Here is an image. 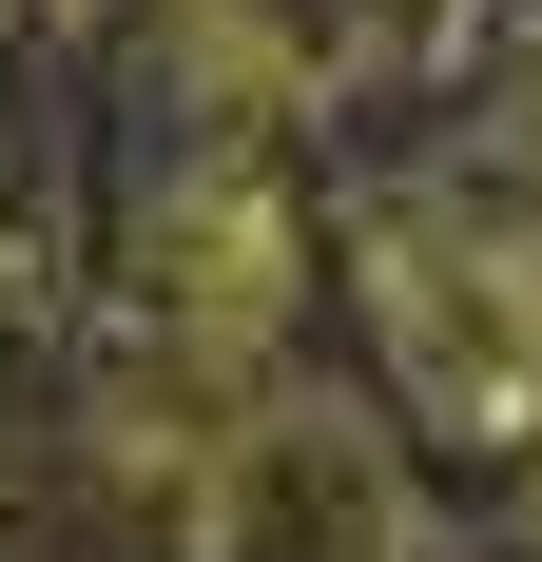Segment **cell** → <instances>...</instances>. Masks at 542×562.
<instances>
[{
	"instance_id": "6da1fadb",
	"label": "cell",
	"mask_w": 542,
	"mask_h": 562,
	"mask_svg": "<svg viewBox=\"0 0 542 562\" xmlns=\"http://www.w3.org/2000/svg\"><path fill=\"white\" fill-rule=\"evenodd\" d=\"M310 214H291V175H271V136H194V156L136 194V233H116V369H156V389L194 407H291L310 369Z\"/></svg>"
},
{
	"instance_id": "7a4b0ae2",
	"label": "cell",
	"mask_w": 542,
	"mask_h": 562,
	"mask_svg": "<svg viewBox=\"0 0 542 562\" xmlns=\"http://www.w3.org/2000/svg\"><path fill=\"white\" fill-rule=\"evenodd\" d=\"M156 58L194 98V136H271L310 98V0H156Z\"/></svg>"
}]
</instances>
